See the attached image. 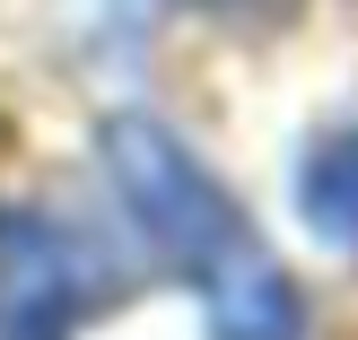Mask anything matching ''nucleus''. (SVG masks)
<instances>
[{
  "label": "nucleus",
  "mask_w": 358,
  "mask_h": 340,
  "mask_svg": "<svg viewBox=\"0 0 358 340\" xmlns=\"http://www.w3.org/2000/svg\"><path fill=\"white\" fill-rule=\"evenodd\" d=\"M105 166H114L131 219L157 236V253L201 288L219 340H297L306 332V306H297L289 271L271 262L254 219L210 184V166L175 131H157L140 114H114L105 122Z\"/></svg>",
  "instance_id": "f257e3e1"
},
{
  "label": "nucleus",
  "mask_w": 358,
  "mask_h": 340,
  "mask_svg": "<svg viewBox=\"0 0 358 340\" xmlns=\"http://www.w3.org/2000/svg\"><path fill=\"white\" fill-rule=\"evenodd\" d=\"M79 323V262L27 209H0V340H70Z\"/></svg>",
  "instance_id": "f03ea898"
},
{
  "label": "nucleus",
  "mask_w": 358,
  "mask_h": 340,
  "mask_svg": "<svg viewBox=\"0 0 358 340\" xmlns=\"http://www.w3.org/2000/svg\"><path fill=\"white\" fill-rule=\"evenodd\" d=\"M297 209L315 219V236L358 244V131L324 140V149L306 157V175H297Z\"/></svg>",
  "instance_id": "7ed1b4c3"
}]
</instances>
